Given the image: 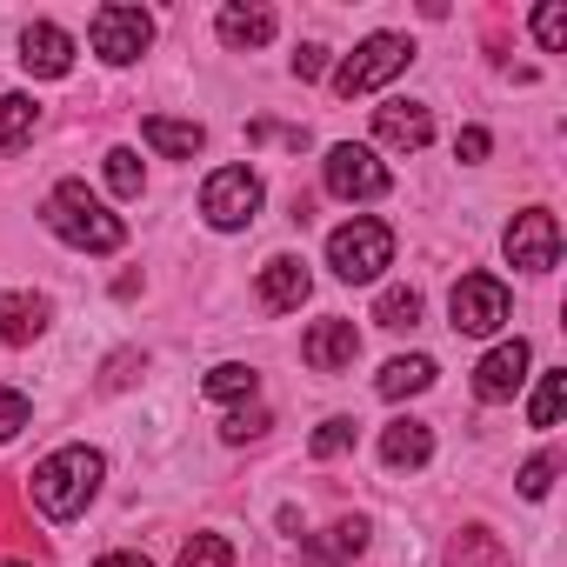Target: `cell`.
<instances>
[{
    "instance_id": "obj_11",
    "label": "cell",
    "mask_w": 567,
    "mask_h": 567,
    "mask_svg": "<svg viewBox=\"0 0 567 567\" xmlns=\"http://www.w3.org/2000/svg\"><path fill=\"white\" fill-rule=\"evenodd\" d=\"M527 341H501V348H487L481 354V368H474V394L487 401V408H501V401H514L520 388H527Z\"/></svg>"
},
{
    "instance_id": "obj_24",
    "label": "cell",
    "mask_w": 567,
    "mask_h": 567,
    "mask_svg": "<svg viewBox=\"0 0 567 567\" xmlns=\"http://www.w3.org/2000/svg\"><path fill=\"white\" fill-rule=\"evenodd\" d=\"M107 187H114L121 200H134V194L147 187V167H141L134 147H107Z\"/></svg>"
},
{
    "instance_id": "obj_26",
    "label": "cell",
    "mask_w": 567,
    "mask_h": 567,
    "mask_svg": "<svg viewBox=\"0 0 567 567\" xmlns=\"http://www.w3.org/2000/svg\"><path fill=\"white\" fill-rule=\"evenodd\" d=\"M374 321H381V328H414V321H421V295H414V288H388V295L374 301Z\"/></svg>"
},
{
    "instance_id": "obj_6",
    "label": "cell",
    "mask_w": 567,
    "mask_h": 567,
    "mask_svg": "<svg viewBox=\"0 0 567 567\" xmlns=\"http://www.w3.org/2000/svg\"><path fill=\"white\" fill-rule=\"evenodd\" d=\"M87 41H94V54H101L107 68H134V61L147 54V41H154V14H147V8H127V0H114V8L94 14Z\"/></svg>"
},
{
    "instance_id": "obj_4",
    "label": "cell",
    "mask_w": 567,
    "mask_h": 567,
    "mask_svg": "<svg viewBox=\"0 0 567 567\" xmlns=\"http://www.w3.org/2000/svg\"><path fill=\"white\" fill-rule=\"evenodd\" d=\"M408 61H414V41H401V34H368V41L334 68V94H341V101L374 94V87H388L394 74H408Z\"/></svg>"
},
{
    "instance_id": "obj_27",
    "label": "cell",
    "mask_w": 567,
    "mask_h": 567,
    "mask_svg": "<svg viewBox=\"0 0 567 567\" xmlns=\"http://www.w3.org/2000/svg\"><path fill=\"white\" fill-rule=\"evenodd\" d=\"M348 447H354V421H348V414L321 421V427H315V441H308V454H315V461H334V454H348Z\"/></svg>"
},
{
    "instance_id": "obj_3",
    "label": "cell",
    "mask_w": 567,
    "mask_h": 567,
    "mask_svg": "<svg viewBox=\"0 0 567 567\" xmlns=\"http://www.w3.org/2000/svg\"><path fill=\"white\" fill-rule=\"evenodd\" d=\"M328 267L341 280H381V267H394V227L388 220H368V214L341 220L328 234Z\"/></svg>"
},
{
    "instance_id": "obj_10",
    "label": "cell",
    "mask_w": 567,
    "mask_h": 567,
    "mask_svg": "<svg viewBox=\"0 0 567 567\" xmlns=\"http://www.w3.org/2000/svg\"><path fill=\"white\" fill-rule=\"evenodd\" d=\"M301 361H308L315 374H348V368L361 361V328H354V321H341V315L315 321V328L301 334Z\"/></svg>"
},
{
    "instance_id": "obj_32",
    "label": "cell",
    "mask_w": 567,
    "mask_h": 567,
    "mask_svg": "<svg viewBox=\"0 0 567 567\" xmlns=\"http://www.w3.org/2000/svg\"><path fill=\"white\" fill-rule=\"evenodd\" d=\"M547 487H554V461L540 454V461H527V467H520V494H527V501H540Z\"/></svg>"
},
{
    "instance_id": "obj_28",
    "label": "cell",
    "mask_w": 567,
    "mask_h": 567,
    "mask_svg": "<svg viewBox=\"0 0 567 567\" xmlns=\"http://www.w3.org/2000/svg\"><path fill=\"white\" fill-rule=\"evenodd\" d=\"M174 567H234V547L220 540V534H194L187 547H181V560Z\"/></svg>"
},
{
    "instance_id": "obj_34",
    "label": "cell",
    "mask_w": 567,
    "mask_h": 567,
    "mask_svg": "<svg viewBox=\"0 0 567 567\" xmlns=\"http://www.w3.org/2000/svg\"><path fill=\"white\" fill-rule=\"evenodd\" d=\"M321 68H328V48H321V41H308V48L295 54V81H315Z\"/></svg>"
},
{
    "instance_id": "obj_30",
    "label": "cell",
    "mask_w": 567,
    "mask_h": 567,
    "mask_svg": "<svg viewBox=\"0 0 567 567\" xmlns=\"http://www.w3.org/2000/svg\"><path fill=\"white\" fill-rule=\"evenodd\" d=\"M28 414H34V408H28L21 388H0V441H14V434L28 427Z\"/></svg>"
},
{
    "instance_id": "obj_21",
    "label": "cell",
    "mask_w": 567,
    "mask_h": 567,
    "mask_svg": "<svg viewBox=\"0 0 567 567\" xmlns=\"http://www.w3.org/2000/svg\"><path fill=\"white\" fill-rule=\"evenodd\" d=\"M200 388H207V401H254V394H260V374H254L247 361H220Z\"/></svg>"
},
{
    "instance_id": "obj_36",
    "label": "cell",
    "mask_w": 567,
    "mask_h": 567,
    "mask_svg": "<svg viewBox=\"0 0 567 567\" xmlns=\"http://www.w3.org/2000/svg\"><path fill=\"white\" fill-rule=\"evenodd\" d=\"M0 567H21V560H0Z\"/></svg>"
},
{
    "instance_id": "obj_5",
    "label": "cell",
    "mask_w": 567,
    "mask_h": 567,
    "mask_svg": "<svg viewBox=\"0 0 567 567\" xmlns=\"http://www.w3.org/2000/svg\"><path fill=\"white\" fill-rule=\"evenodd\" d=\"M260 200H267V187H260L254 167H214L207 187H200V214H207V227H220V234L247 227V220L260 214Z\"/></svg>"
},
{
    "instance_id": "obj_15",
    "label": "cell",
    "mask_w": 567,
    "mask_h": 567,
    "mask_svg": "<svg viewBox=\"0 0 567 567\" xmlns=\"http://www.w3.org/2000/svg\"><path fill=\"white\" fill-rule=\"evenodd\" d=\"M41 334H48L41 295H0V348H34Z\"/></svg>"
},
{
    "instance_id": "obj_25",
    "label": "cell",
    "mask_w": 567,
    "mask_h": 567,
    "mask_svg": "<svg viewBox=\"0 0 567 567\" xmlns=\"http://www.w3.org/2000/svg\"><path fill=\"white\" fill-rule=\"evenodd\" d=\"M454 567H507V554L494 547L487 527H467V534L454 540Z\"/></svg>"
},
{
    "instance_id": "obj_1",
    "label": "cell",
    "mask_w": 567,
    "mask_h": 567,
    "mask_svg": "<svg viewBox=\"0 0 567 567\" xmlns=\"http://www.w3.org/2000/svg\"><path fill=\"white\" fill-rule=\"evenodd\" d=\"M101 474H107V461H101V447H54L41 467H34V481H28V494H34V507L48 514V520H81L87 507H94V494H101Z\"/></svg>"
},
{
    "instance_id": "obj_9",
    "label": "cell",
    "mask_w": 567,
    "mask_h": 567,
    "mask_svg": "<svg viewBox=\"0 0 567 567\" xmlns=\"http://www.w3.org/2000/svg\"><path fill=\"white\" fill-rule=\"evenodd\" d=\"M501 247H507V260H514L520 274H554V267H560V220H554L547 207H527V214L507 220Z\"/></svg>"
},
{
    "instance_id": "obj_33",
    "label": "cell",
    "mask_w": 567,
    "mask_h": 567,
    "mask_svg": "<svg viewBox=\"0 0 567 567\" xmlns=\"http://www.w3.org/2000/svg\"><path fill=\"white\" fill-rule=\"evenodd\" d=\"M487 147H494V141H487V127H461V141H454V154H461L467 167H474V161H487Z\"/></svg>"
},
{
    "instance_id": "obj_35",
    "label": "cell",
    "mask_w": 567,
    "mask_h": 567,
    "mask_svg": "<svg viewBox=\"0 0 567 567\" xmlns=\"http://www.w3.org/2000/svg\"><path fill=\"white\" fill-rule=\"evenodd\" d=\"M94 567H154V560H147V554H134V547H114V554H101Z\"/></svg>"
},
{
    "instance_id": "obj_19",
    "label": "cell",
    "mask_w": 567,
    "mask_h": 567,
    "mask_svg": "<svg viewBox=\"0 0 567 567\" xmlns=\"http://www.w3.org/2000/svg\"><path fill=\"white\" fill-rule=\"evenodd\" d=\"M214 28H220V41L240 54V48H267L280 21H274V8H240V0H234V8H220V21H214Z\"/></svg>"
},
{
    "instance_id": "obj_7",
    "label": "cell",
    "mask_w": 567,
    "mask_h": 567,
    "mask_svg": "<svg viewBox=\"0 0 567 567\" xmlns=\"http://www.w3.org/2000/svg\"><path fill=\"white\" fill-rule=\"evenodd\" d=\"M321 181H328V194H334V200H381V194L394 187V174L381 167V154H374V147H354V141L328 147Z\"/></svg>"
},
{
    "instance_id": "obj_8",
    "label": "cell",
    "mask_w": 567,
    "mask_h": 567,
    "mask_svg": "<svg viewBox=\"0 0 567 567\" xmlns=\"http://www.w3.org/2000/svg\"><path fill=\"white\" fill-rule=\"evenodd\" d=\"M507 288L494 274H461L454 295H447V315H454V334H501L507 328Z\"/></svg>"
},
{
    "instance_id": "obj_17",
    "label": "cell",
    "mask_w": 567,
    "mask_h": 567,
    "mask_svg": "<svg viewBox=\"0 0 567 567\" xmlns=\"http://www.w3.org/2000/svg\"><path fill=\"white\" fill-rule=\"evenodd\" d=\"M381 461L388 467H427L434 461V427L427 421H388L381 427Z\"/></svg>"
},
{
    "instance_id": "obj_31",
    "label": "cell",
    "mask_w": 567,
    "mask_h": 567,
    "mask_svg": "<svg viewBox=\"0 0 567 567\" xmlns=\"http://www.w3.org/2000/svg\"><path fill=\"white\" fill-rule=\"evenodd\" d=\"M254 434H267V408H240V414H227V427H220L227 447H240V441H254Z\"/></svg>"
},
{
    "instance_id": "obj_12",
    "label": "cell",
    "mask_w": 567,
    "mask_h": 567,
    "mask_svg": "<svg viewBox=\"0 0 567 567\" xmlns=\"http://www.w3.org/2000/svg\"><path fill=\"white\" fill-rule=\"evenodd\" d=\"M21 68H28L34 81H61V74H74V34L54 28V21H34V28L21 34Z\"/></svg>"
},
{
    "instance_id": "obj_2",
    "label": "cell",
    "mask_w": 567,
    "mask_h": 567,
    "mask_svg": "<svg viewBox=\"0 0 567 567\" xmlns=\"http://www.w3.org/2000/svg\"><path fill=\"white\" fill-rule=\"evenodd\" d=\"M41 220H48V234H61V240L81 247V254H121V240H127V220L107 214V200H101L87 181H61V187L48 194Z\"/></svg>"
},
{
    "instance_id": "obj_29",
    "label": "cell",
    "mask_w": 567,
    "mask_h": 567,
    "mask_svg": "<svg viewBox=\"0 0 567 567\" xmlns=\"http://www.w3.org/2000/svg\"><path fill=\"white\" fill-rule=\"evenodd\" d=\"M534 41H540L547 54H567V8H560V0L534 8Z\"/></svg>"
},
{
    "instance_id": "obj_20",
    "label": "cell",
    "mask_w": 567,
    "mask_h": 567,
    "mask_svg": "<svg viewBox=\"0 0 567 567\" xmlns=\"http://www.w3.org/2000/svg\"><path fill=\"white\" fill-rule=\"evenodd\" d=\"M434 374H441V368H434L427 354H394V361L381 368V381H374V388H381V401H408V394H427V388H434Z\"/></svg>"
},
{
    "instance_id": "obj_22",
    "label": "cell",
    "mask_w": 567,
    "mask_h": 567,
    "mask_svg": "<svg viewBox=\"0 0 567 567\" xmlns=\"http://www.w3.org/2000/svg\"><path fill=\"white\" fill-rule=\"evenodd\" d=\"M34 121H41V107L28 94H0V154H14L34 134Z\"/></svg>"
},
{
    "instance_id": "obj_16",
    "label": "cell",
    "mask_w": 567,
    "mask_h": 567,
    "mask_svg": "<svg viewBox=\"0 0 567 567\" xmlns=\"http://www.w3.org/2000/svg\"><path fill=\"white\" fill-rule=\"evenodd\" d=\"M141 141H147L154 154H167V161H194V154L207 147V127H200V121H174V114H147V121H141Z\"/></svg>"
},
{
    "instance_id": "obj_23",
    "label": "cell",
    "mask_w": 567,
    "mask_h": 567,
    "mask_svg": "<svg viewBox=\"0 0 567 567\" xmlns=\"http://www.w3.org/2000/svg\"><path fill=\"white\" fill-rule=\"evenodd\" d=\"M560 408H567V368L540 374V388H534V401H527V421H534V427H560Z\"/></svg>"
},
{
    "instance_id": "obj_14",
    "label": "cell",
    "mask_w": 567,
    "mask_h": 567,
    "mask_svg": "<svg viewBox=\"0 0 567 567\" xmlns=\"http://www.w3.org/2000/svg\"><path fill=\"white\" fill-rule=\"evenodd\" d=\"M308 288H315V274H308V260H295V254H274V260L260 267V308H267V315H295V308L308 301Z\"/></svg>"
},
{
    "instance_id": "obj_13",
    "label": "cell",
    "mask_w": 567,
    "mask_h": 567,
    "mask_svg": "<svg viewBox=\"0 0 567 567\" xmlns=\"http://www.w3.org/2000/svg\"><path fill=\"white\" fill-rule=\"evenodd\" d=\"M374 141L394 154H421L434 141V114L421 101H388V107H374Z\"/></svg>"
},
{
    "instance_id": "obj_18",
    "label": "cell",
    "mask_w": 567,
    "mask_h": 567,
    "mask_svg": "<svg viewBox=\"0 0 567 567\" xmlns=\"http://www.w3.org/2000/svg\"><path fill=\"white\" fill-rule=\"evenodd\" d=\"M368 547V520L354 514V520H334L321 540H301V567H341V560H354Z\"/></svg>"
}]
</instances>
